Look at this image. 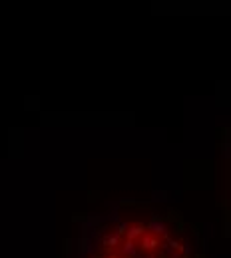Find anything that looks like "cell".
Returning <instances> with one entry per match:
<instances>
[{
	"label": "cell",
	"instance_id": "6da1fadb",
	"mask_svg": "<svg viewBox=\"0 0 231 258\" xmlns=\"http://www.w3.org/2000/svg\"><path fill=\"white\" fill-rule=\"evenodd\" d=\"M146 230H150L152 236H164V240H169L171 234H169V228L165 225V221H162L160 217H152L150 223L146 226Z\"/></svg>",
	"mask_w": 231,
	"mask_h": 258
},
{
	"label": "cell",
	"instance_id": "7a4b0ae2",
	"mask_svg": "<svg viewBox=\"0 0 231 258\" xmlns=\"http://www.w3.org/2000/svg\"><path fill=\"white\" fill-rule=\"evenodd\" d=\"M158 246H160V238H158V236H152L150 232H146V234L142 236L140 244H137L140 252H144V254H152Z\"/></svg>",
	"mask_w": 231,
	"mask_h": 258
},
{
	"label": "cell",
	"instance_id": "3957f363",
	"mask_svg": "<svg viewBox=\"0 0 231 258\" xmlns=\"http://www.w3.org/2000/svg\"><path fill=\"white\" fill-rule=\"evenodd\" d=\"M137 252H140V248H137V244L133 240H124V244L120 246V256L124 258H133Z\"/></svg>",
	"mask_w": 231,
	"mask_h": 258
},
{
	"label": "cell",
	"instance_id": "277c9868",
	"mask_svg": "<svg viewBox=\"0 0 231 258\" xmlns=\"http://www.w3.org/2000/svg\"><path fill=\"white\" fill-rule=\"evenodd\" d=\"M146 234V226L144 225H130L128 226V230H126V240H137V238H142Z\"/></svg>",
	"mask_w": 231,
	"mask_h": 258
},
{
	"label": "cell",
	"instance_id": "5b68a950",
	"mask_svg": "<svg viewBox=\"0 0 231 258\" xmlns=\"http://www.w3.org/2000/svg\"><path fill=\"white\" fill-rule=\"evenodd\" d=\"M120 242H122V236H118L116 232H110V234H106V236L102 238V246H104V248H108V250H112V248L120 246Z\"/></svg>",
	"mask_w": 231,
	"mask_h": 258
},
{
	"label": "cell",
	"instance_id": "8992f818",
	"mask_svg": "<svg viewBox=\"0 0 231 258\" xmlns=\"http://www.w3.org/2000/svg\"><path fill=\"white\" fill-rule=\"evenodd\" d=\"M179 250H181V254H183V256L190 258V252H192V242H190V240H186V242L181 244V248H179Z\"/></svg>",
	"mask_w": 231,
	"mask_h": 258
},
{
	"label": "cell",
	"instance_id": "52a82bcc",
	"mask_svg": "<svg viewBox=\"0 0 231 258\" xmlns=\"http://www.w3.org/2000/svg\"><path fill=\"white\" fill-rule=\"evenodd\" d=\"M128 223H126V221H122V223H120V225L116 226V234H118V236H122V234H126V230H128Z\"/></svg>",
	"mask_w": 231,
	"mask_h": 258
},
{
	"label": "cell",
	"instance_id": "ba28073f",
	"mask_svg": "<svg viewBox=\"0 0 231 258\" xmlns=\"http://www.w3.org/2000/svg\"><path fill=\"white\" fill-rule=\"evenodd\" d=\"M108 258H118V256H116V254H110V256H108Z\"/></svg>",
	"mask_w": 231,
	"mask_h": 258
},
{
	"label": "cell",
	"instance_id": "9c48e42d",
	"mask_svg": "<svg viewBox=\"0 0 231 258\" xmlns=\"http://www.w3.org/2000/svg\"><path fill=\"white\" fill-rule=\"evenodd\" d=\"M90 258H100V256H94V254H92V256H90Z\"/></svg>",
	"mask_w": 231,
	"mask_h": 258
},
{
	"label": "cell",
	"instance_id": "30bf717a",
	"mask_svg": "<svg viewBox=\"0 0 231 258\" xmlns=\"http://www.w3.org/2000/svg\"><path fill=\"white\" fill-rule=\"evenodd\" d=\"M179 258H188V256H179Z\"/></svg>",
	"mask_w": 231,
	"mask_h": 258
}]
</instances>
